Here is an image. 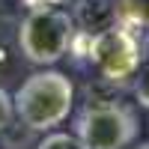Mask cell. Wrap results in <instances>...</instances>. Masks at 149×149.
Wrapping results in <instances>:
<instances>
[{"mask_svg":"<svg viewBox=\"0 0 149 149\" xmlns=\"http://www.w3.org/2000/svg\"><path fill=\"white\" fill-rule=\"evenodd\" d=\"M74 30L72 12L63 6L27 9V15L15 24V48L30 66H57L69 57Z\"/></svg>","mask_w":149,"mask_h":149,"instance_id":"4","label":"cell"},{"mask_svg":"<svg viewBox=\"0 0 149 149\" xmlns=\"http://www.w3.org/2000/svg\"><path fill=\"white\" fill-rule=\"evenodd\" d=\"M27 9H42V6H63V0H21Z\"/></svg>","mask_w":149,"mask_h":149,"instance_id":"10","label":"cell"},{"mask_svg":"<svg viewBox=\"0 0 149 149\" xmlns=\"http://www.w3.org/2000/svg\"><path fill=\"white\" fill-rule=\"evenodd\" d=\"M69 57L74 66L90 72V81L95 90L125 93L140 63L146 60V42L137 30L113 21L95 33L74 30Z\"/></svg>","mask_w":149,"mask_h":149,"instance_id":"1","label":"cell"},{"mask_svg":"<svg viewBox=\"0 0 149 149\" xmlns=\"http://www.w3.org/2000/svg\"><path fill=\"white\" fill-rule=\"evenodd\" d=\"M74 81L54 66H39V72L27 74L21 86L12 93L15 119L30 131H54L74 110Z\"/></svg>","mask_w":149,"mask_h":149,"instance_id":"2","label":"cell"},{"mask_svg":"<svg viewBox=\"0 0 149 149\" xmlns=\"http://www.w3.org/2000/svg\"><path fill=\"white\" fill-rule=\"evenodd\" d=\"M72 134L84 149H125L140 137L137 104L122 102L119 93L98 95L86 86V98L72 110Z\"/></svg>","mask_w":149,"mask_h":149,"instance_id":"3","label":"cell"},{"mask_svg":"<svg viewBox=\"0 0 149 149\" xmlns=\"http://www.w3.org/2000/svg\"><path fill=\"white\" fill-rule=\"evenodd\" d=\"M36 149H84L78 143V137H74L72 131H45L42 134V140L36 143Z\"/></svg>","mask_w":149,"mask_h":149,"instance_id":"7","label":"cell"},{"mask_svg":"<svg viewBox=\"0 0 149 149\" xmlns=\"http://www.w3.org/2000/svg\"><path fill=\"white\" fill-rule=\"evenodd\" d=\"M12 60H15V54H12V45H9V39H6L3 27H0V74L12 69Z\"/></svg>","mask_w":149,"mask_h":149,"instance_id":"9","label":"cell"},{"mask_svg":"<svg viewBox=\"0 0 149 149\" xmlns=\"http://www.w3.org/2000/svg\"><path fill=\"white\" fill-rule=\"evenodd\" d=\"M110 15L116 24L131 27L143 36L149 30V0H110Z\"/></svg>","mask_w":149,"mask_h":149,"instance_id":"5","label":"cell"},{"mask_svg":"<svg viewBox=\"0 0 149 149\" xmlns=\"http://www.w3.org/2000/svg\"><path fill=\"white\" fill-rule=\"evenodd\" d=\"M131 95H134V104L137 107H143V110H149V63L143 60L140 63V69H137V74L131 78Z\"/></svg>","mask_w":149,"mask_h":149,"instance_id":"6","label":"cell"},{"mask_svg":"<svg viewBox=\"0 0 149 149\" xmlns=\"http://www.w3.org/2000/svg\"><path fill=\"white\" fill-rule=\"evenodd\" d=\"M15 122V107H12V93L0 86V134Z\"/></svg>","mask_w":149,"mask_h":149,"instance_id":"8","label":"cell"},{"mask_svg":"<svg viewBox=\"0 0 149 149\" xmlns=\"http://www.w3.org/2000/svg\"><path fill=\"white\" fill-rule=\"evenodd\" d=\"M125 149H149V140H134V143H128Z\"/></svg>","mask_w":149,"mask_h":149,"instance_id":"11","label":"cell"},{"mask_svg":"<svg viewBox=\"0 0 149 149\" xmlns=\"http://www.w3.org/2000/svg\"><path fill=\"white\" fill-rule=\"evenodd\" d=\"M143 42H146V51H149V30L143 33Z\"/></svg>","mask_w":149,"mask_h":149,"instance_id":"12","label":"cell"}]
</instances>
